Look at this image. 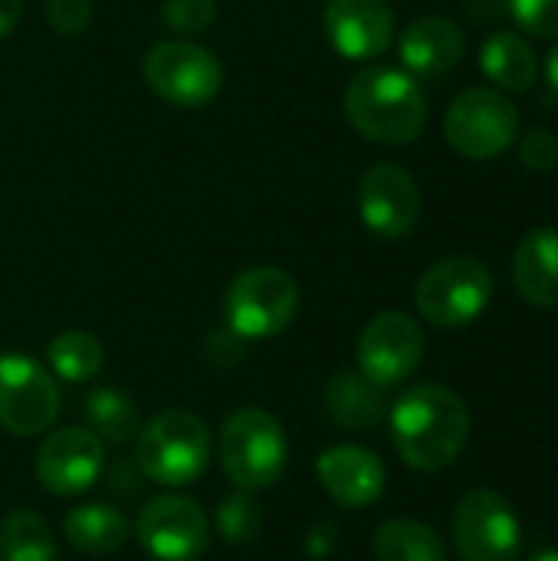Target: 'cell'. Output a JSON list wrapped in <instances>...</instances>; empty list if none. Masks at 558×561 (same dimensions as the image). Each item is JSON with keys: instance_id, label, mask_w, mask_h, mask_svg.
Segmentation results:
<instances>
[{"instance_id": "cell-6", "label": "cell", "mask_w": 558, "mask_h": 561, "mask_svg": "<svg viewBox=\"0 0 558 561\" xmlns=\"http://www.w3.org/2000/svg\"><path fill=\"white\" fill-rule=\"evenodd\" d=\"M296 309H299L296 279L280 266H253L240 273L224 296L227 325L240 339L280 335L296 319Z\"/></svg>"}, {"instance_id": "cell-23", "label": "cell", "mask_w": 558, "mask_h": 561, "mask_svg": "<svg viewBox=\"0 0 558 561\" xmlns=\"http://www.w3.org/2000/svg\"><path fill=\"white\" fill-rule=\"evenodd\" d=\"M0 561H56V539L33 510H13L0 519Z\"/></svg>"}, {"instance_id": "cell-18", "label": "cell", "mask_w": 558, "mask_h": 561, "mask_svg": "<svg viewBox=\"0 0 558 561\" xmlns=\"http://www.w3.org/2000/svg\"><path fill=\"white\" fill-rule=\"evenodd\" d=\"M513 283L529 306H558L556 227H536L520 240L513 256Z\"/></svg>"}, {"instance_id": "cell-11", "label": "cell", "mask_w": 558, "mask_h": 561, "mask_svg": "<svg viewBox=\"0 0 558 561\" xmlns=\"http://www.w3.org/2000/svg\"><path fill=\"white\" fill-rule=\"evenodd\" d=\"M135 533L155 561H197L210 542V519L187 496H158L138 513Z\"/></svg>"}, {"instance_id": "cell-19", "label": "cell", "mask_w": 558, "mask_h": 561, "mask_svg": "<svg viewBox=\"0 0 558 561\" xmlns=\"http://www.w3.org/2000/svg\"><path fill=\"white\" fill-rule=\"evenodd\" d=\"M385 388L372 385L362 371H335L322 388V411L342 431H365L385 414Z\"/></svg>"}, {"instance_id": "cell-29", "label": "cell", "mask_w": 558, "mask_h": 561, "mask_svg": "<svg viewBox=\"0 0 558 561\" xmlns=\"http://www.w3.org/2000/svg\"><path fill=\"white\" fill-rule=\"evenodd\" d=\"M520 161L533 171H556L558 168V138L549 128H533L520 141Z\"/></svg>"}, {"instance_id": "cell-32", "label": "cell", "mask_w": 558, "mask_h": 561, "mask_svg": "<svg viewBox=\"0 0 558 561\" xmlns=\"http://www.w3.org/2000/svg\"><path fill=\"white\" fill-rule=\"evenodd\" d=\"M23 13V0H0V39L13 33V26L20 23Z\"/></svg>"}, {"instance_id": "cell-4", "label": "cell", "mask_w": 558, "mask_h": 561, "mask_svg": "<svg viewBox=\"0 0 558 561\" xmlns=\"http://www.w3.org/2000/svg\"><path fill=\"white\" fill-rule=\"evenodd\" d=\"M210 463V431L207 424L184 411H161L138 434V467L158 486H187Z\"/></svg>"}, {"instance_id": "cell-24", "label": "cell", "mask_w": 558, "mask_h": 561, "mask_svg": "<svg viewBox=\"0 0 558 561\" xmlns=\"http://www.w3.org/2000/svg\"><path fill=\"white\" fill-rule=\"evenodd\" d=\"M49 365L53 371L69 381V385H82V381H92L102 368V342L92 335V332H82V329H69V332H59L53 342H49Z\"/></svg>"}, {"instance_id": "cell-8", "label": "cell", "mask_w": 558, "mask_h": 561, "mask_svg": "<svg viewBox=\"0 0 558 561\" xmlns=\"http://www.w3.org/2000/svg\"><path fill=\"white\" fill-rule=\"evenodd\" d=\"M145 82L174 108H201L220 92L224 66L197 43L164 39L145 53Z\"/></svg>"}, {"instance_id": "cell-26", "label": "cell", "mask_w": 558, "mask_h": 561, "mask_svg": "<svg viewBox=\"0 0 558 561\" xmlns=\"http://www.w3.org/2000/svg\"><path fill=\"white\" fill-rule=\"evenodd\" d=\"M217 523H220V533L230 539V542H247L260 533V506L247 496V490H237L234 496H227L220 503V513H217Z\"/></svg>"}, {"instance_id": "cell-10", "label": "cell", "mask_w": 558, "mask_h": 561, "mask_svg": "<svg viewBox=\"0 0 558 561\" xmlns=\"http://www.w3.org/2000/svg\"><path fill=\"white\" fill-rule=\"evenodd\" d=\"M59 414V391L53 375L30 355H0V427L13 437H36L49 431Z\"/></svg>"}, {"instance_id": "cell-28", "label": "cell", "mask_w": 558, "mask_h": 561, "mask_svg": "<svg viewBox=\"0 0 558 561\" xmlns=\"http://www.w3.org/2000/svg\"><path fill=\"white\" fill-rule=\"evenodd\" d=\"M506 10L529 36H558V0H506Z\"/></svg>"}, {"instance_id": "cell-7", "label": "cell", "mask_w": 558, "mask_h": 561, "mask_svg": "<svg viewBox=\"0 0 558 561\" xmlns=\"http://www.w3.org/2000/svg\"><path fill=\"white\" fill-rule=\"evenodd\" d=\"M444 135L457 154L490 161L513 148L520 135V112L500 89H467L451 102Z\"/></svg>"}, {"instance_id": "cell-14", "label": "cell", "mask_w": 558, "mask_h": 561, "mask_svg": "<svg viewBox=\"0 0 558 561\" xmlns=\"http://www.w3.org/2000/svg\"><path fill=\"white\" fill-rule=\"evenodd\" d=\"M102 440L86 427H59L36 450V477L53 496H79L102 473Z\"/></svg>"}, {"instance_id": "cell-31", "label": "cell", "mask_w": 558, "mask_h": 561, "mask_svg": "<svg viewBox=\"0 0 558 561\" xmlns=\"http://www.w3.org/2000/svg\"><path fill=\"white\" fill-rule=\"evenodd\" d=\"M506 13V3L503 0H470V16L477 23H487V20H500Z\"/></svg>"}, {"instance_id": "cell-30", "label": "cell", "mask_w": 558, "mask_h": 561, "mask_svg": "<svg viewBox=\"0 0 558 561\" xmlns=\"http://www.w3.org/2000/svg\"><path fill=\"white\" fill-rule=\"evenodd\" d=\"M89 20H92V0H46V23L62 36L82 33Z\"/></svg>"}, {"instance_id": "cell-25", "label": "cell", "mask_w": 558, "mask_h": 561, "mask_svg": "<svg viewBox=\"0 0 558 561\" xmlns=\"http://www.w3.org/2000/svg\"><path fill=\"white\" fill-rule=\"evenodd\" d=\"M86 417L99 440H128L138 431V408L115 388H99L86 398Z\"/></svg>"}, {"instance_id": "cell-27", "label": "cell", "mask_w": 558, "mask_h": 561, "mask_svg": "<svg viewBox=\"0 0 558 561\" xmlns=\"http://www.w3.org/2000/svg\"><path fill=\"white\" fill-rule=\"evenodd\" d=\"M217 16V0H164L161 7V23L171 33L191 36L204 33Z\"/></svg>"}, {"instance_id": "cell-15", "label": "cell", "mask_w": 558, "mask_h": 561, "mask_svg": "<svg viewBox=\"0 0 558 561\" xmlns=\"http://www.w3.org/2000/svg\"><path fill=\"white\" fill-rule=\"evenodd\" d=\"M326 33L345 59H378L395 39V13L385 0H329Z\"/></svg>"}, {"instance_id": "cell-2", "label": "cell", "mask_w": 558, "mask_h": 561, "mask_svg": "<svg viewBox=\"0 0 558 561\" xmlns=\"http://www.w3.org/2000/svg\"><path fill=\"white\" fill-rule=\"evenodd\" d=\"M345 115L355 125V131L368 141L408 145L424 131L428 102L414 76L375 66L349 82Z\"/></svg>"}, {"instance_id": "cell-3", "label": "cell", "mask_w": 558, "mask_h": 561, "mask_svg": "<svg viewBox=\"0 0 558 561\" xmlns=\"http://www.w3.org/2000/svg\"><path fill=\"white\" fill-rule=\"evenodd\" d=\"M289 460V440L263 408H240L220 427V467L237 490L273 486Z\"/></svg>"}, {"instance_id": "cell-21", "label": "cell", "mask_w": 558, "mask_h": 561, "mask_svg": "<svg viewBox=\"0 0 558 561\" xmlns=\"http://www.w3.org/2000/svg\"><path fill=\"white\" fill-rule=\"evenodd\" d=\"M62 533L72 549L86 556H109L128 542V519L102 503H86L66 513Z\"/></svg>"}, {"instance_id": "cell-9", "label": "cell", "mask_w": 558, "mask_h": 561, "mask_svg": "<svg viewBox=\"0 0 558 561\" xmlns=\"http://www.w3.org/2000/svg\"><path fill=\"white\" fill-rule=\"evenodd\" d=\"M451 536L464 561H516L523 549L520 516L493 490H474L460 500Z\"/></svg>"}, {"instance_id": "cell-13", "label": "cell", "mask_w": 558, "mask_h": 561, "mask_svg": "<svg viewBox=\"0 0 558 561\" xmlns=\"http://www.w3.org/2000/svg\"><path fill=\"white\" fill-rule=\"evenodd\" d=\"M358 214L372 233L385 240H401L418 227L421 191L405 168L375 164L358 184Z\"/></svg>"}, {"instance_id": "cell-5", "label": "cell", "mask_w": 558, "mask_h": 561, "mask_svg": "<svg viewBox=\"0 0 558 561\" xmlns=\"http://www.w3.org/2000/svg\"><path fill=\"white\" fill-rule=\"evenodd\" d=\"M490 299L493 276L474 256H447L434 263L414 289L418 312L437 329H460L480 319Z\"/></svg>"}, {"instance_id": "cell-33", "label": "cell", "mask_w": 558, "mask_h": 561, "mask_svg": "<svg viewBox=\"0 0 558 561\" xmlns=\"http://www.w3.org/2000/svg\"><path fill=\"white\" fill-rule=\"evenodd\" d=\"M546 76H549V85L558 92V43L553 46L549 59H546Z\"/></svg>"}, {"instance_id": "cell-12", "label": "cell", "mask_w": 558, "mask_h": 561, "mask_svg": "<svg viewBox=\"0 0 558 561\" xmlns=\"http://www.w3.org/2000/svg\"><path fill=\"white\" fill-rule=\"evenodd\" d=\"M424 358V332L405 312L375 316L358 339V368L378 388L408 381Z\"/></svg>"}, {"instance_id": "cell-1", "label": "cell", "mask_w": 558, "mask_h": 561, "mask_svg": "<svg viewBox=\"0 0 558 561\" xmlns=\"http://www.w3.org/2000/svg\"><path fill=\"white\" fill-rule=\"evenodd\" d=\"M470 411L464 398L444 385H414L391 408V440L414 470H447L467 447Z\"/></svg>"}, {"instance_id": "cell-34", "label": "cell", "mask_w": 558, "mask_h": 561, "mask_svg": "<svg viewBox=\"0 0 558 561\" xmlns=\"http://www.w3.org/2000/svg\"><path fill=\"white\" fill-rule=\"evenodd\" d=\"M529 561H558V549H543V552H536Z\"/></svg>"}, {"instance_id": "cell-22", "label": "cell", "mask_w": 558, "mask_h": 561, "mask_svg": "<svg viewBox=\"0 0 558 561\" xmlns=\"http://www.w3.org/2000/svg\"><path fill=\"white\" fill-rule=\"evenodd\" d=\"M375 559L378 561H447V546L437 529L418 519H391L375 533Z\"/></svg>"}, {"instance_id": "cell-20", "label": "cell", "mask_w": 558, "mask_h": 561, "mask_svg": "<svg viewBox=\"0 0 558 561\" xmlns=\"http://www.w3.org/2000/svg\"><path fill=\"white\" fill-rule=\"evenodd\" d=\"M480 69L503 92H529L539 76L533 46L520 33H510V30H497L483 39Z\"/></svg>"}, {"instance_id": "cell-16", "label": "cell", "mask_w": 558, "mask_h": 561, "mask_svg": "<svg viewBox=\"0 0 558 561\" xmlns=\"http://www.w3.org/2000/svg\"><path fill=\"white\" fill-rule=\"evenodd\" d=\"M319 483L342 510H365L385 493V467L365 447H329L316 463Z\"/></svg>"}, {"instance_id": "cell-17", "label": "cell", "mask_w": 558, "mask_h": 561, "mask_svg": "<svg viewBox=\"0 0 558 561\" xmlns=\"http://www.w3.org/2000/svg\"><path fill=\"white\" fill-rule=\"evenodd\" d=\"M401 62L408 76L437 82L447 72L457 69V62L467 53L464 30L447 16H421L401 33Z\"/></svg>"}]
</instances>
